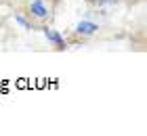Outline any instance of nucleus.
Returning <instances> with one entry per match:
<instances>
[{
  "instance_id": "nucleus-4",
  "label": "nucleus",
  "mask_w": 147,
  "mask_h": 136,
  "mask_svg": "<svg viewBox=\"0 0 147 136\" xmlns=\"http://www.w3.org/2000/svg\"><path fill=\"white\" fill-rule=\"evenodd\" d=\"M17 21H19V23H21L23 27H28V29H30V27H32V25H30L28 21H25V19H23V17H17Z\"/></svg>"
},
{
  "instance_id": "nucleus-1",
  "label": "nucleus",
  "mask_w": 147,
  "mask_h": 136,
  "mask_svg": "<svg viewBox=\"0 0 147 136\" xmlns=\"http://www.w3.org/2000/svg\"><path fill=\"white\" fill-rule=\"evenodd\" d=\"M30 15H34L36 19H46L49 17V9L42 0H32L30 2Z\"/></svg>"
},
{
  "instance_id": "nucleus-3",
  "label": "nucleus",
  "mask_w": 147,
  "mask_h": 136,
  "mask_svg": "<svg viewBox=\"0 0 147 136\" xmlns=\"http://www.w3.org/2000/svg\"><path fill=\"white\" fill-rule=\"evenodd\" d=\"M44 33H46V38H49L51 42H55L57 48H63V46H65V42L61 40V36H59V33H55L53 29H44Z\"/></svg>"
},
{
  "instance_id": "nucleus-2",
  "label": "nucleus",
  "mask_w": 147,
  "mask_h": 136,
  "mask_svg": "<svg viewBox=\"0 0 147 136\" xmlns=\"http://www.w3.org/2000/svg\"><path fill=\"white\" fill-rule=\"evenodd\" d=\"M97 29H99L97 23H90V21H82V23L76 25V31L78 33H84V36H90V33H95Z\"/></svg>"
},
{
  "instance_id": "nucleus-5",
  "label": "nucleus",
  "mask_w": 147,
  "mask_h": 136,
  "mask_svg": "<svg viewBox=\"0 0 147 136\" xmlns=\"http://www.w3.org/2000/svg\"><path fill=\"white\" fill-rule=\"evenodd\" d=\"M95 2L103 6V4H111V2H116V0H95Z\"/></svg>"
}]
</instances>
